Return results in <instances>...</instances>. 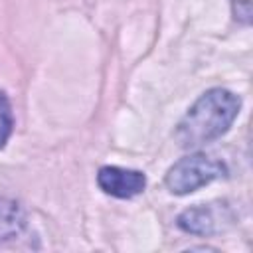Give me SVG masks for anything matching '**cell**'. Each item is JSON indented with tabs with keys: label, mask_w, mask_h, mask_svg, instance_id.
<instances>
[{
	"label": "cell",
	"mask_w": 253,
	"mask_h": 253,
	"mask_svg": "<svg viewBox=\"0 0 253 253\" xmlns=\"http://www.w3.org/2000/svg\"><path fill=\"white\" fill-rule=\"evenodd\" d=\"M178 225L184 231L206 235V233H213L217 229V215L210 206H198V208L186 210L178 217Z\"/></svg>",
	"instance_id": "4"
},
{
	"label": "cell",
	"mask_w": 253,
	"mask_h": 253,
	"mask_svg": "<svg viewBox=\"0 0 253 253\" xmlns=\"http://www.w3.org/2000/svg\"><path fill=\"white\" fill-rule=\"evenodd\" d=\"M241 109V99L227 89L206 91L184 115L176 128L180 146L194 148L219 138L235 121Z\"/></svg>",
	"instance_id": "1"
},
{
	"label": "cell",
	"mask_w": 253,
	"mask_h": 253,
	"mask_svg": "<svg viewBox=\"0 0 253 253\" xmlns=\"http://www.w3.org/2000/svg\"><path fill=\"white\" fill-rule=\"evenodd\" d=\"M26 223L22 210L8 200H0V241L16 237Z\"/></svg>",
	"instance_id": "5"
},
{
	"label": "cell",
	"mask_w": 253,
	"mask_h": 253,
	"mask_svg": "<svg viewBox=\"0 0 253 253\" xmlns=\"http://www.w3.org/2000/svg\"><path fill=\"white\" fill-rule=\"evenodd\" d=\"M241 6H243V8H239V6L233 2V14H235V18H237V20H241V22L249 24V16H251V2H249V0H241Z\"/></svg>",
	"instance_id": "7"
},
{
	"label": "cell",
	"mask_w": 253,
	"mask_h": 253,
	"mask_svg": "<svg viewBox=\"0 0 253 253\" xmlns=\"http://www.w3.org/2000/svg\"><path fill=\"white\" fill-rule=\"evenodd\" d=\"M223 174H225V166L219 160L206 154H192V156L180 158L174 166H170L164 182L172 194L184 196L210 184L211 180Z\"/></svg>",
	"instance_id": "2"
},
{
	"label": "cell",
	"mask_w": 253,
	"mask_h": 253,
	"mask_svg": "<svg viewBox=\"0 0 253 253\" xmlns=\"http://www.w3.org/2000/svg\"><path fill=\"white\" fill-rule=\"evenodd\" d=\"M97 182L103 192L115 198H132L146 186V178L138 170H126L119 166H105L97 174Z\"/></svg>",
	"instance_id": "3"
},
{
	"label": "cell",
	"mask_w": 253,
	"mask_h": 253,
	"mask_svg": "<svg viewBox=\"0 0 253 253\" xmlns=\"http://www.w3.org/2000/svg\"><path fill=\"white\" fill-rule=\"evenodd\" d=\"M12 126H14V119H12V107H10V101L8 97L0 91V148L6 144V140L10 138V132H12Z\"/></svg>",
	"instance_id": "6"
}]
</instances>
